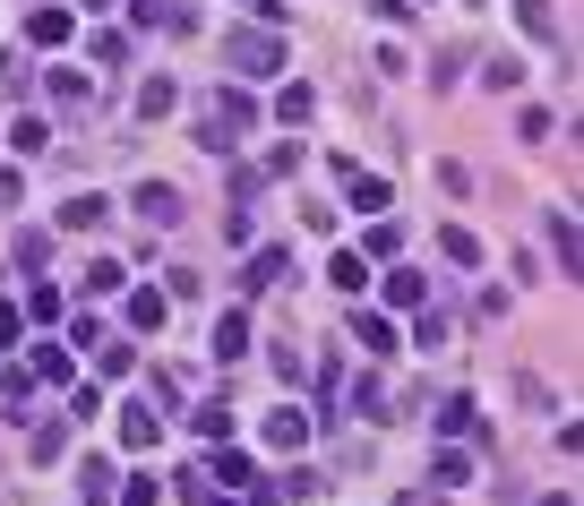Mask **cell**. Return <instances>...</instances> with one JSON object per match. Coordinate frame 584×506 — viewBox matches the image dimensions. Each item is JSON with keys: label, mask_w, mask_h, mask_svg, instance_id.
<instances>
[{"label": "cell", "mask_w": 584, "mask_h": 506, "mask_svg": "<svg viewBox=\"0 0 584 506\" xmlns=\"http://www.w3.org/2000/svg\"><path fill=\"white\" fill-rule=\"evenodd\" d=\"M215 52H224V69H241V78H275V69H284V34L241 27V34H224Z\"/></svg>", "instance_id": "cell-1"}, {"label": "cell", "mask_w": 584, "mask_h": 506, "mask_svg": "<svg viewBox=\"0 0 584 506\" xmlns=\"http://www.w3.org/2000/svg\"><path fill=\"white\" fill-rule=\"evenodd\" d=\"M138 215L155 223V232H172V223H181V190H172V181H147V190H138Z\"/></svg>", "instance_id": "cell-2"}, {"label": "cell", "mask_w": 584, "mask_h": 506, "mask_svg": "<svg viewBox=\"0 0 584 506\" xmlns=\"http://www.w3.org/2000/svg\"><path fill=\"white\" fill-rule=\"evenodd\" d=\"M207 352H215V361H241V352H250V317L224 310V317H215V335H207Z\"/></svg>", "instance_id": "cell-3"}, {"label": "cell", "mask_w": 584, "mask_h": 506, "mask_svg": "<svg viewBox=\"0 0 584 506\" xmlns=\"http://www.w3.org/2000/svg\"><path fill=\"white\" fill-rule=\"evenodd\" d=\"M241 284H250V292H275V284H292V250H259Z\"/></svg>", "instance_id": "cell-4"}, {"label": "cell", "mask_w": 584, "mask_h": 506, "mask_svg": "<svg viewBox=\"0 0 584 506\" xmlns=\"http://www.w3.org/2000/svg\"><path fill=\"white\" fill-rule=\"evenodd\" d=\"M335 172L353 181V206H361V215H379V206H387V181H379V172H353V155H335Z\"/></svg>", "instance_id": "cell-5"}, {"label": "cell", "mask_w": 584, "mask_h": 506, "mask_svg": "<svg viewBox=\"0 0 584 506\" xmlns=\"http://www.w3.org/2000/svg\"><path fill=\"white\" fill-rule=\"evenodd\" d=\"M266 446H284V455H292V446H310V412H266Z\"/></svg>", "instance_id": "cell-6"}, {"label": "cell", "mask_w": 584, "mask_h": 506, "mask_svg": "<svg viewBox=\"0 0 584 506\" xmlns=\"http://www.w3.org/2000/svg\"><path fill=\"white\" fill-rule=\"evenodd\" d=\"M353 344L370 352V361H387V352H395V326H387L379 310H361V317H353Z\"/></svg>", "instance_id": "cell-7"}, {"label": "cell", "mask_w": 584, "mask_h": 506, "mask_svg": "<svg viewBox=\"0 0 584 506\" xmlns=\"http://www.w3.org/2000/svg\"><path fill=\"white\" fill-rule=\"evenodd\" d=\"M69 34H78V18H69V9H34V18H27V43H43V52H52V43H69Z\"/></svg>", "instance_id": "cell-8"}, {"label": "cell", "mask_w": 584, "mask_h": 506, "mask_svg": "<svg viewBox=\"0 0 584 506\" xmlns=\"http://www.w3.org/2000/svg\"><path fill=\"white\" fill-rule=\"evenodd\" d=\"M551 250H558V275H576V266H584V250H576V215H567V206H551Z\"/></svg>", "instance_id": "cell-9"}, {"label": "cell", "mask_w": 584, "mask_h": 506, "mask_svg": "<svg viewBox=\"0 0 584 506\" xmlns=\"http://www.w3.org/2000/svg\"><path fill=\"white\" fill-rule=\"evenodd\" d=\"M103 215H112V206H103L95 190H69V206H61V232H95Z\"/></svg>", "instance_id": "cell-10"}, {"label": "cell", "mask_w": 584, "mask_h": 506, "mask_svg": "<svg viewBox=\"0 0 584 506\" xmlns=\"http://www.w3.org/2000/svg\"><path fill=\"white\" fill-rule=\"evenodd\" d=\"M78 506H112V464H103V455L78 464Z\"/></svg>", "instance_id": "cell-11"}, {"label": "cell", "mask_w": 584, "mask_h": 506, "mask_svg": "<svg viewBox=\"0 0 584 506\" xmlns=\"http://www.w3.org/2000/svg\"><path fill=\"white\" fill-rule=\"evenodd\" d=\"M52 103H61V112H87V103H95V78H78V69H52Z\"/></svg>", "instance_id": "cell-12"}, {"label": "cell", "mask_w": 584, "mask_h": 506, "mask_svg": "<svg viewBox=\"0 0 584 506\" xmlns=\"http://www.w3.org/2000/svg\"><path fill=\"white\" fill-rule=\"evenodd\" d=\"M326 284H335L344 301H353V292L370 284V257H361V250H335V266H326Z\"/></svg>", "instance_id": "cell-13"}, {"label": "cell", "mask_w": 584, "mask_h": 506, "mask_svg": "<svg viewBox=\"0 0 584 506\" xmlns=\"http://www.w3.org/2000/svg\"><path fill=\"white\" fill-rule=\"evenodd\" d=\"M516 27L533 34V43H558V9L551 0H516Z\"/></svg>", "instance_id": "cell-14"}, {"label": "cell", "mask_w": 584, "mask_h": 506, "mask_svg": "<svg viewBox=\"0 0 584 506\" xmlns=\"http://www.w3.org/2000/svg\"><path fill=\"white\" fill-rule=\"evenodd\" d=\"M121 438H130L138 455H147V446H163V421H155L147 404H130V412H121Z\"/></svg>", "instance_id": "cell-15"}, {"label": "cell", "mask_w": 584, "mask_h": 506, "mask_svg": "<svg viewBox=\"0 0 584 506\" xmlns=\"http://www.w3.org/2000/svg\"><path fill=\"white\" fill-rule=\"evenodd\" d=\"M172 103H181V87H172V78H147V87H138V121H163Z\"/></svg>", "instance_id": "cell-16"}, {"label": "cell", "mask_w": 584, "mask_h": 506, "mask_svg": "<svg viewBox=\"0 0 584 506\" xmlns=\"http://www.w3.org/2000/svg\"><path fill=\"white\" fill-rule=\"evenodd\" d=\"M190 429H198L207 446H224V438H232V404H198V412H190Z\"/></svg>", "instance_id": "cell-17"}, {"label": "cell", "mask_w": 584, "mask_h": 506, "mask_svg": "<svg viewBox=\"0 0 584 506\" xmlns=\"http://www.w3.org/2000/svg\"><path fill=\"white\" fill-rule=\"evenodd\" d=\"M473 429H482V421H473V404H464V395H447V404H439V438H473Z\"/></svg>", "instance_id": "cell-18"}, {"label": "cell", "mask_w": 584, "mask_h": 506, "mask_svg": "<svg viewBox=\"0 0 584 506\" xmlns=\"http://www.w3.org/2000/svg\"><path fill=\"white\" fill-rule=\"evenodd\" d=\"M482 78L499 87V95H516V87H524V61H516V52H490V61H482Z\"/></svg>", "instance_id": "cell-19"}, {"label": "cell", "mask_w": 584, "mask_h": 506, "mask_svg": "<svg viewBox=\"0 0 584 506\" xmlns=\"http://www.w3.org/2000/svg\"><path fill=\"white\" fill-rule=\"evenodd\" d=\"M430 480H439V489H464V480H473V455H455V446H439V464H430Z\"/></svg>", "instance_id": "cell-20"}, {"label": "cell", "mask_w": 584, "mask_h": 506, "mask_svg": "<svg viewBox=\"0 0 584 506\" xmlns=\"http://www.w3.org/2000/svg\"><path fill=\"white\" fill-rule=\"evenodd\" d=\"M69 429H78V421H43V429H34V464H61Z\"/></svg>", "instance_id": "cell-21"}, {"label": "cell", "mask_w": 584, "mask_h": 506, "mask_svg": "<svg viewBox=\"0 0 584 506\" xmlns=\"http://www.w3.org/2000/svg\"><path fill=\"white\" fill-rule=\"evenodd\" d=\"M439 250H447L455 266H482V241H473V232H464V223H447V232H439Z\"/></svg>", "instance_id": "cell-22"}, {"label": "cell", "mask_w": 584, "mask_h": 506, "mask_svg": "<svg viewBox=\"0 0 584 506\" xmlns=\"http://www.w3.org/2000/svg\"><path fill=\"white\" fill-rule=\"evenodd\" d=\"M215 480H224V489H259V464H250V455H215Z\"/></svg>", "instance_id": "cell-23"}, {"label": "cell", "mask_w": 584, "mask_h": 506, "mask_svg": "<svg viewBox=\"0 0 584 506\" xmlns=\"http://www.w3.org/2000/svg\"><path fill=\"white\" fill-rule=\"evenodd\" d=\"M310 112H319V95H310V87H284V95H275V121H292V129H301Z\"/></svg>", "instance_id": "cell-24"}, {"label": "cell", "mask_w": 584, "mask_h": 506, "mask_svg": "<svg viewBox=\"0 0 584 506\" xmlns=\"http://www.w3.org/2000/svg\"><path fill=\"white\" fill-rule=\"evenodd\" d=\"M130 326H138V335H155V326H163V292H130Z\"/></svg>", "instance_id": "cell-25"}, {"label": "cell", "mask_w": 584, "mask_h": 506, "mask_svg": "<svg viewBox=\"0 0 584 506\" xmlns=\"http://www.w3.org/2000/svg\"><path fill=\"white\" fill-rule=\"evenodd\" d=\"M27 395H34V370H0V404H9V421H18Z\"/></svg>", "instance_id": "cell-26"}, {"label": "cell", "mask_w": 584, "mask_h": 506, "mask_svg": "<svg viewBox=\"0 0 584 506\" xmlns=\"http://www.w3.org/2000/svg\"><path fill=\"white\" fill-rule=\"evenodd\" d=\"M9 250H18V266H27V275H43V257H52V241H43V232H18Z\"/></svg>", "instance_id": "cell-27"}, {"label": "cell", "mask_w": 584, "mask_h": 506, "mask_svg": "<svg viewBox=\"0 0 584 506\" xmlns=\"http://www.w3.org/2000/svg\"><path fill=\"white\" fill-rule=\"evenodd\" d=\"M387 301H395V310H422L430 284H422V275H387Z\"/></svg>", "instance_id": "cell-28"}, {"label": "cell", "mask_w": 584, "mask_h": 506, "mask_svg": "<svg viewBox=\"0 0 584 506\" xmlns=\"http://www.w3.org/2000/svg\"><path fill=\"white\" fill-rule=\"evenodd\" d=\"M9 146H18V155H43V146H52V129H43V121H18V129H9Z\"/></svg>", "instance_id": "cell-29"}, {"label": "cell", "mask_w": 584, "mask_h": 506, "mask_svg": "<svg viewBox=\"0 0 584 506\" xmlns=\"http://www.w3.org/2000/svg\"><path fill=\"white\" fill-rule=\"evenodd\" d=\"M121 275H130L121 257H95V266H87V292H121Z\"/></svg>", "instance_id": "cell-30"}, {"label": "cell", "mask_w": 584, "mask_h": 506, "mask_svg": "<svg viewBox=\"0 0 584 506\" xmlns=\"http://www.w3.org/2000/svg\"><path fill=\"white\" fill-rule=\"evenodd\" d=\"M34 378H52V386H69V352H61V344H43V352H34Z\"/></svg>", "instance_id": "cell-31"}, {"label": "cell", "mask_w": 584, "mask_h": 506, "mask_svg": "<svg viewBox=\"0 0 584 506\" xmlns=\"http://www.w3.org/2000/svg\"><path fill=\"white\" fill-rule=\"evenodd\" d=\"M130 361H138L130 344H95V370H103V378H130Z\"/></svg>", "instance_id": "cell-32"}, {"label": "cell", "mask_w": 584, "mask_h": 506, "mask_svg": "<svg viewBox=\"0 0 584 506\" xmlns=\"http://www.w3.org/2000/svg\"><path fill=\"white\" fill-rule=\"evenodd\" d=\"M18 335H27V310H9V301H0V352L18 344Z\"/></svg>", "instance_id": "cell-33"}, {"label": "cell", "mask_w": 584, "mask_h": 506, "mask_svg": "<svg viewBox=\"0 0 584 506\" xmlns=\"http://www.w3.org/2000/svg\"><path fill=\"white\" fill-rule=\"evenodd\" d=\"M155 498H163L155 480H130V489H121V506H155Z\"/></svg>", "instance_id": "cell-34"}, {"label": "cell", "mask_w": 584, "mask_h": 506, "mask_svg": "<svg viewBox=\"0 0 584 506\" xmlns=\"http://www.w3.org/2000/svg\"><path fill=\"white\" fill-rule=\"evenodd\" d=\"M250 9H259V18H275V0H250Z\"/></svg>", "instance_id": "cell-35"}, {"label": "cell", "mask_w": 584, "mask_h": 506, "mask_svg": "<svg viewBox=\"0 0 584 506\" xmlns=\"http://www.w3.org/2000/svg\"><path fill=\"white\" fill-rule=\"evenodd\" d=\"M207 506H241V498H207Z\"/></svg>", "instance_id": "cell-36"}]
</instances>
